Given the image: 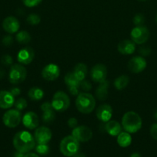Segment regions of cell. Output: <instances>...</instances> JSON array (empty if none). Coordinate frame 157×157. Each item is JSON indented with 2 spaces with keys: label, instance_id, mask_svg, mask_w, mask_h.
Returning <instances> with one entry per match:
<instances>
[{
  "label": "cell",
  "instance_id": "ba28073f",
  "mask_svg": "<svg viewBox=\"0 0 157 157\" xmlns=\"http://www.w3.org/2000/svg\"><path fill=\"white\" fill-rule=\"evenodd\" d=\"M149 31L146 26H136L131 31L130 36L132 41L135 44H143L146 43L149 38Z\"/></svg>",
  "mask_w": 157,
  "mask_h": 157
},
{
  "label": "cell",
  "instance_id": "4fadbf2b",
  "mask_svg": "<svg viewBox=\"0 0 157 157\" xmlns=\"http://www.w3.org/2000/svg\"><path fill=\"white\" fill-rule=\"evenodd\" d=\"M60 75V68L57 64H49L43 67L42 76L45 80L52 81L56 80Z\"/></svg>",
  "mask_w": 157,
  "mask_h": 157
},
{
  "label": "cell",
  "instance_id": "7a4b0ae2",
  "mask_svg": "<svg viewBox=\"0 0 157 157\" xmlns=\"http://www.w3.org/2000/svg\"><path fill=\"white\" fill-rule=\"evenodd\" d=\"M143 125L142 118L134 111L126 112L122 118V126L126 132L135 133L141 129Z\"/></svg>",
  "mask_w": 157,
  "mask_h": 157
},
{
  "label": "cell",
  "instance_id": "d6a6232c",
  "mask_svg": "<svg viewBox=\"0 0 157 157\" xmlns=\"http://www.w3.org/2000/svg\"><path fill=\"white\" fill-rule=\"evenodd\" d=\"M42 0H22L25 6L29 8L37 6L38 5H39L40 3L42 2Z\"/></svg>",
  "mask_w": 157,
  "mask_h": 157
},
{
  "label": "cell",
  "instance_id": "277c9868",
  "mask_svg": "<svg viewBox=\"0 0 157 157\" xmlns=\"http://www.w3.org/2000/svg\"><path fill=\"white\" fill-rule=\"evenodd\" d=\"M59 150L63 156L72 157L79 150V142L72 135L67 136L60 142Z\"/></svg>",
  "mask_w": 157,
  "mask_h": 157
},
{
  "label": "cell",
  "instance_id": "4316f807",
  "mask_svg": "<svg viewBox=\"0 0 157 157\" xmlns=\"http://www.w3.org/2000/svg\"><path fill=\"white\" fill-rule=\"evenodd\" d=\"M28 96L32 101H40L43 98L44 91L42 90V89L39 88V87H34L29 90Z\"/></svg>",
  "mask_w": 157,
  "mask_h": 157
},
{
  "label": "cell",
  "instance_id": "74e56055",
  "mask_svg": "<svg viewBox=\"0 0 157 157\" xmlns=\"http://www.w3.org/2000/svg\"><path fill=\"white\" fill-rule=\"evenodd\" d=\"M150 135L154 140H157V123L153 124L150 127Z\"/></svg>",
  "mask_w": 157,
  "mask_h": 157
},
{
  "label": "cell",
  "instance_id": "c3c4849f",
  "mask_svg": "<svg viewBox=\"0 0 157 157\" xmlns=\"http://www.w3.org/2000/svg\"><path fill=\"white\" fill-rule=\"evenodd\" d=\"M155 21L157 22V15H156V17H155Z\"/></svg>",
  "mask_w": 157,
  "mask_h": 157
},
{
  "label": "cell",
  "instance_id": "d6986e66",
  "mask_svg": "<svg viewBox=\"0 0 157 157\" xmlns=\"http://www.w3.org/2000/svg\"><path fill=\"white\" fill-rule=\"evenodd\" d=\"M15 101V97L11 94L10 91L7 90L0 91V108H11L14 105Z\"/></svg>",
  "mask_w": 157,
  "mask_h": 157
},
{
  "label": "cell",
  "instance_id": "836d02e7",
  "mask_svg": "<svg viewBox=\"0 0 157 157\" xmlns=\"http://www.w3.org/2000/svg\"><path fill=\"white\" fill-rule=\"evenodd\" d=\"M139 53L142 57L148 56L151 54V48L149 46H142L139 48Z\"/></svg>",
  "mask_w": 157,
  "mask_h": 157
},
{
  "label": "cell",
  "instance_id": "7dc6e473",
  "mask_svg": "<svg viewBox=\"0 0 157 157\" xmlns=\"http://www.w3.org/2000/svg\"><path fill=\"white\" fill-rule=\"evenodd\" d=\"M153 116H154V118H155V120H156L157 121V109L155 110V112H154Z\"/></svg>",
  "mask_w": 157,
  "mask_h": 157
},
{
  "label": "cell",
  "instance_id": "7bdbcfd3",
  "mask_svg": "<svg viewBox=\"0 0 157 157\" xmlns=\"http://www.w3.org/2000/svg\"><path fill=\"white\" fill-rule=\"evenodd\" d=\"M24 156H25L24 153H21V152L17 151V152H15V153H14L13 157H24Z\"/></svg>",
  "mask_w": 157,
  "mask_h": 157
},
{
  "label": "cell",
  "instance_id": "e0dca14e",
  "mask_svg": "<svg viewBox=\"0 0 157 157\" xmlns=\"http://www.w3.org/2000/svg\"><path fill=\"white\" fill-rule=\"evenodd\" d=\"M2 28L7 33L14 34L19 29L20 23L15 17L8 16L3 20Z\"/></svg>",
  "mask_w": 157,
  "mask_h": 157
},
{
  "label": "cell",
  "instance_id": "6da1fadb",
  "mask_svg": "<svg viewBox=\"0 0 157 157\" xmlns=\"http://www.w3.org/2000/svg\"><path fill=\"white\" fill-rule=\"evenodd\" d=\"M13 146L17 151L29 153L35 147V138L28 131L18 132L13 137Z\"/></svg>",
  "mask_w": 157,
  "mask_h": 157
},
{
  "label": "cell",
  "instance_id": "3957f363",
  "mask_svg": "<svg viewBox=\"0 0 157 157\" xmlns=\"http://www.w3.org/2000/svg\"><path fill=\"white\" fill-rule=\"evenodd\" d=\"M75 107L82 113L88 114L93 111L95 107V99L91 94L82 92L77 95Z\"/></svg>",
  "mask_w": 157,
  "mask_h": 157
},
{
  "label": "cell",
  "instance_id": "d590c367",
  "mask_svg": "<svg viewBox=\"0 0 157 157\" xmlns=\"http://www.w3.org/2000/svg\"><path fill=\"white\" fill-rule=\"evenodd\" d=\"M79 88L83 89L85 91H89L92 88V85H91L90 82L89 81H86V80H83V81H81L80 83V87Z\"/></svg>",
  "mask_w": 157,
  "mask_h": 157
},
{
  "label": "cell",
  "instance_id": "681fc988",
  "mask_svg": "<svg viewBox=\"0 0 157 157\" xmlns=\"http://www.w3.org/2000/svg\"><path fill=\"white\" fill-rule=\"evenodd\" d=\"M139 1H141V2H143V1H146V0H139Z\"/></svg>",
  "mask_w": 157,
  "mask_h": 157
},
{
  "label": "cell",
  "instance_id": "2e32d148",
  "mask_svg": "<svg viewBox=\"0 0 157 157\" xmlns=\"http://www.w3.org/2000/svg\"><path fill=\"white\" fill-rule=\"evenodd\" d=\"M41 110L43 111L42 119L43 123L49 124L53 122L55 119V110L52 107V105L49 102H45L41 105Z\"/></svg>",
  "mask_w": 157,
  "mask_h": 157
},
{
  "label": "cell",
  "instance_id": "bcb514c9",
  "mask_svg": "<svg viewBox=\"0 0 157 157\" xmlns=\"http://www.w3.org/2000/svg\"><path fill=\"white\" fill-rule=\"evenodd\" d=\"M4 75H5V71L2 70V69L0 68V78H3V77H4Z\"/></svg>",
  "mask_w": 157,
  "mask_h": 157
},
{
  "label": "cell",
  "instance_id": "52a82bcc",
  "mask_svg": "<svg viewBox=\"0 0 157 157\" xmlns=\"http://www.w3.org/2000/svg\"><path fill=\"white\" fill-rule=\"evenodd\" d=\"M21 112L18 110H9L2 117V122L9 128H15L22 121Z\"/></svg>",
  "mask_w": 157,
  "mask_h": 157
},
{
  "label": "cell",
  "instance_id": "7c38bea8",
  "mask_svg": "<svg viewBox=\"0 0 157 157\" xmlns=\"http://www.w3.org/2000/svg\"><path fill=\"white\" fill-rule=\"evenodd\" d=\"M147 63L145 58L142 56H135L129 60L128 68L132 73L139 74L146 69Z\"/></svg>",
  "mask_w": 157,
  "mask_h": 157
},
{
  "label": "cell",
  "instance_id": "8fae6325",
  "mask_svg": "<svg viewBox=\"0 0 157 157\" xmlns=\"http://www.w3.org/2000/svg\"><path fill=\"white\" fill-rule=\"evenodd\" d=\"M34 138L38 144H47L52 139V131L46 127H39L35 129Z\"/></svg>",
  "mask_w": 157,
  "mask_h": 157
},
{
  "label": "cell",
  "instance_id": "e575fe53",
  "mask_svg": "<svg viewBox=\"0 0 157 157\" xmlns=\"http://www.w3.org/2000/svg\"><path fill=\"white\" fill-rule=\"evenodd\" d=\"M1 63L5 66H9L12 64V58L9 55H5L2 57Z\"/></svg>",
  "mask_w": 157,
  "mask_h": 157
},
{
  "label": "cell",
  "instance_id": "9a60e30c",
  "mask_svg": "<svg viewBox=\"0 0 157 157\" xmlns=\"http://www.w3.org/2000/svg\"><path fill=\"white\" fill-rule=\"evenodd\" d=\"M35 58V52L31 47L22 48L17 55V60L22 64H29Z\"/></svg>",
  "mask_w": 157,
  "mask_h": 157
},
{
  "label": "cell",
  "instance_id": "1f68e13d",
  "mask_svg": "<svg viewBox=\"0 0 157 157\" xmlns=\"http://www.w3.org/2000/svg\"><path fill=\"white\" fill-rule=\"evenodd\" d=\"M145 22V16L143 14H136L133 18V23L136 26L143 25Z\"/></svg>",
  "mask_w": 157,
  "mask_h": 157
},
{
  "label": "cell",
  "instance_id": "7402d4cb",
  "mask_svg": "<svg viewBox=\"0 0 157 157\" xmlns=\"http://www.w3.org/2000/svg\"><path fill=\"white\" fill-rule=\"evenodd\" d=\"M109 87V82L106 80L99 83L95 92V97H96L97 99L99 100V101H105V100L107 99L108 94H109V92H108Z\"/></svg>",
  "mask_w": 157,
  "mask_h": 157
},
{
  "label": "cell",
  "instance_id": "44dd1931",
  "mask_svg": "<svg viewBox=\"0 0 157 157\" xmlns=\"http://www.w3.org/2000/svg\"><path fill=\"white\" fill-rule=\"evenodd\" d=\"M106 133L110 136H116L122 132V126L117 121H109L105 125Z\"/></svg>",
  "mask_w": 157,
  "mask_h": 157
},
{
  "label": "cell",
  "instance_id": "5bb4252c",
  "mask_svg": "<svg viewBox=\"0 0 157 157\" xmlns=\"http://www.w3.org/2000/svg\"><path fill=\"white\" fill-rule=\"evenodd\" d=\"M22 121V124L25 127L29 130L36 129L39 125V118H38V115L32 111L27 112L23 116Z\"/></svg>",
  "mask_w": 157,
  "mask_h": 157
},
{
  "label": "cell",
  "instance_id": "4dcf8cb0",
  "mask_svg": "<svg viewBox=\"0 0 157 157\" xmlns=\"http://www.w3.org/2000/svg\"><path fill=\"white\" fill-rule=\"evenodd\" d=\"M26 21L29 23V25H36L39 24L40 21H41V18L37 14H30L29 16L26 18Z\"/></svg>",
  "mask_w": 157,
  "mask_h": 157
},
{
  "label": "cell",
  "instance_id": "ee69618b",
  "mask_svg": "<svg viewBox=\"0 0 157 157\" xmlns=\"http://www.w3.org/2000/svg\"><path fill=\"white\" fill-rule=\"evenodd\" d=\"M72 157H86V155H85L83 153H81V152L78 151Z\"/></svg>",
  "mask_w": 157,
  "mask_h": 157
},
{
  "label": "cell",
  "instance_id": "5b68a950",
  "mask_svg": "<svg viewBox=\"0 0 157 157\" xmlns=\"http://www.w3.org/2000/svg\"><path fill=\"white\" fill-rule=\"evenodd\" d=\"M51 104L55 111L63 112L66 111L70 106V99L65 92L58 90L52 97Z\"/></svg>",
  "mask_w": 157,
  "mask_h": 157
},
{
  "label": "cell",
  "instance_id": "f1b7e54d",
  "mask_svg": "<svg viewBox=\"0 0 157 157\" xmlns=\"http://www.w3.org/2000/svg\"><path fill=\"white\" fill-rule=\"evenodd\" d=\"M27 101H26V100L25 98H18L17 100H15V103H14V106H15V109L19 110V111L25 110L27 107Z\"/></svg>",
  "mask_w": 157,
  "mask_h": 157
},
{
  "label": "cell",
  "instance_id": "ffe728a7",
  "mask_svg": "<svg viewBox=\"0 0 157 157\" xmlns=\"http://www.w3.org/2000/svg\"><path fill=\"white\" fill-rule=\"evenodd\" d=\"M135 50V44L132 40H123L118 44V51L124 55H132Z\"/></svg>",
  "mask_w": 157,
  "mask_h": 157
},
{
  "label": "cell",
  "instance_id": "f546056e",
  "mask_svg": "<svg viewBox=\"0 0 157 157\" xmlns=\"http://www.w3.org/2000/svg\"><path fill=\"white\" fill-rule=\"evenodd\" d=\"M35 152L42 156H46L49 153V147L47 144H38L35 147Z\"/></svg>",
  "mask_w": 157,
  "mask_h": 157
},
{
  "label": "cell",
  "instance_id": "60d3db41",
  "mask_svg": "<svg viewBox=\"0 0 157 157\" xmlns=\"http://www.w3.org/2000/svg\"><path fill=\"white\" fill-rule=\"evenodd\" d=\"M10 92L14 97H17L20 94V93H21V90H20V89L18 88V87H13V88L11 89Z\"/></svg>",
  "mask_w": 157,
  "mask_h": 157
},
{
  "label": "cell",
  "instance_id": "d4e9b609",
  "mask_svg": "<svg viewBox=\"0 0 157 157\" xmlns=\"http://www.w3.org/2000/svg\"><path fill=\"white\" fill-rule=\"evenodd\" d=\"M64 81L68 87H76L79 88L80 83L81 81H78L76 77L74 75L73 72H68L64 78Z\"/></svg>",
  "mask_w": 157,
  "mask_h": 157
},
{
  "label": "cell",
  "instance_id": "484cf974",
  "mask_svg": "<svg viewBox=\"0 0 157 157\" xmlns=\"http://www.w3.org/2000/svg\"><path fill=\"white\" fill-rule=\"evenodd\" d=\"M129 83V78L126 75H120L115 78L114 81V87L118 90H121L126 88Z\"/></svg>",
  "mask_w": 157,
  "mask_h": 157
},
{
  "label": "cell",
  "instance_id": "ac0fdd59",
  "mask_svg": "<svg viewBox=\"0 0 157 157\" xmlns=\"http://www.w3.org/2000/svg\"><path fill=\"white\" fill-rule=\"evenodd\" d=\"M97 118L102 122L106 123L110 121L112 115V108L109 104H102L96 109L95 112Z\"/></svg>",
  "mask_w": 157,
  "mask_h": 157
},
{
  "label": "cell",
  "instance_id": "f6af8a7d",
  "mask_svg": "<svg viewBox=\"0 0 157 157\" xmlns=\"http://www.w3.org/2000/svg\"><path fill=\"white\" fill-rule=\"evenodd\" d=\"M130 157H141V155L139 153H133L131 154Z\"/></svg>",
  "mask_w": 157,
  "mask_h": 157
},
{
  "label": "cell",
  "instance_id": "83f0119b",
  "mask_svg": "<svg viewBox=\"0 0 157 157\" xmlns=\"http://www.w3.org/2000/svg\"><path fill=\"white\" fill-rule=\"evenodd\" d=\"M15 39L19 44H26L30 42L32 38H31L30 34L28 32H26V31H20L17 33L16 36H15Z\"/></svg>",
  "mask_w": 157,
  "mask_h": 157
},
{
  "label": "cell",
  "instance_id": "8992f818",
  "mask_svg": "<svg viewBox=\"0 0 157 157\" xmlns=\"http://www.w3.org/2000/svg\"><path fill=\"white\" fill-rule=\"evenodd\" d=\"M27 76V71L22 64H13L9 73V82L12 84H18L23 82Z\"/></svg>",
  "mask_w": 157,
  "mask_h": 157
},
{
  "label": "cell",
  "instance_id": "f35d334b",
  "mask_svg": "<svg viewBox=\"0 0 157 157\" xmlns=\"http://www.w3.org/2000/svg\"><path fill=\"white\" fill-rule=\"evenodd\" d=\"M77 125H78V121H77L76 118L75 117L69 118V121H68V126H69L70 128L74 129L75 127H77Z\"/></svg>",
  "mask_w": 157,
  "mask_h": 157
},
{
  "label": "cell",
  "instance_id": "b9f144b4",
  "mask_svg": "<svg viewBox=\"0 0 157 157\" xmlns=\"http://www.w3.org/2000/svg\"><path fill=\"white\" fill-rule=\"evenodd\" d=\"M24 157H39L36 153H27L26 155H25Z\"/></svg>",
  "mask_w": 157,
  "mask_h": 157
},
{
  "label": "cell",
  "instance_id": "ab89813d",
  "mask_svg": "<svg viewBox=\"0 0 157 157\" xmlns=\"http://www.w3.org/2000/svg\"><path fill=\"white\" fill-rule=\"evenodd\" d=\"M69 88V93L72 95H74V96H77L78 94V87H68Z\"/></svg>",
  "mask_w": 157,
  "mask_h": 157
},
{
  "label": "cell",
  "instance_id": "8d00e7d4",
  "mask_svg": "<svg viewBox=\"0 0 157 157\" xmlns=\"http://www.w3.org/2000/svg\"><path fill=\"white\" fill-rule=\"evenodd\" d=\"M2 42L5 46H10L13 43V38L10 35H7L3 37Z\"/></svg>",
  "mask_w": 157,
  "mask_h": 157
},
{
  "label": "cell",
  "instance_id": "30bf717a",
  "mask_svg": "<svg viewBox=\"0 0 157 157\" xmlns=\"http://www.w3.org/2000/svg\"><path fill=\"white\" fill-rule=\"evenodd\" d=\"M90 76L92 81L95 83H101L106 80L107 77V68L103 64H97L92 67Z\"/></svg>",
  "mask_w": 157,
  "mask_h": 157
},
{
  "label": "cell",
  "instance_id": "9c48e42d",
  "mask_svg": "<svg viewBox=\"0 0 157 157\" xmlns=\"http://www.w3.org/2000/svg\"><path fill=\"white\" fill-rule=\"evenodd\" d=\"M72 136H73L78 142H88L92 137V131L86 126H77L72 129Z\"/></svg>",
  "mask_w": 157,
  "mask_h": 157
},
{
  "label": "cell",
  "instance_id": "cb8c5ba5",
  "mask_svg": "<svg viewBox=\"0 0 157 157\" xmlns=\"http://www.w3.org/2000/svg\"><path fill=\"white\" fill-rule=\"evenodd\" d=\"M117 143L119 147L123 148L128 147L132 143V136L128 132H121L117 136Z\"/></svg>",
  "mask_w": 157,
  "mask_h": 157
},
{
  "label": "cell",
  "instance_id": "603a6c76",
  "mask_svg": "<svg viewBox=\"0 0 157 157\" xmlns=\"http://www.w3.org/2000/svg\"><path fill=\"white\" fill-rule=\"evenodd\" d=\"M73 74L77 79L80 81H83L85 80L86 75L88 73V68L87 66L83 63H78L75 66L73 69Z\"/></svg>",
  "mask_w": 157,
  "mask_h": 157
}]
</instances>
